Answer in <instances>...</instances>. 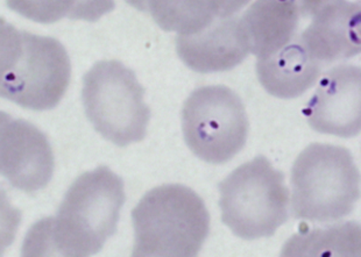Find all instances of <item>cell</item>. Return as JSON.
Returning <instances> with one entry per match:
<instances>
[{
	"label": "cell",
	"mask_w": 361,
	"mask_h": 257,
	"mask_svg": "<svg viewBox=\"0 0 361 257\" xmlns=\"http://www.w3.org/2000/svg\"><path fill=\"white\" fill-rule=\"evenodd\" d=\"M0 169L12 187L26 194L42 190L54 174V155L47 137L25 121L1 123Z\"/></svg>",
	"instance_id": "9"
},
{
	"label": "cell",
	"mask_w": 361,
	"mask_h": 257,
	"mask_svg": "<svg viewBox=\"0 0 361 257\" xmlns=\"http://www.w3.org/2000/svg\"><path fill=\"white\" fill-rule=\"evenodd\" d=\"M314 132L353 137L361 133V68L341 64L326 71L303 110Z\"/></svg>",
	"instance_id": "8"
},
{
	"label": "cell",
	"mask_w": 361,
	"mask_h": 257,
	"mask_svg": "<svg viewBox=\"0 0 361 257\" xmlns=\"http://www.w3.org/2000/svg\"><path fill=\"white\" fill-rule=\"evenodd\" d=\"M1 94L32 110H47L63 96L71 78L64 48L49 37L1 30Z\"/></svg>",
	"instance_id": "4"
},
{
	"label": "cell",
	"mask_w": 361,
	"mask_h": 257,
	"mask_svg": "<svg viewBox=\"0 0 361 257\" xmlns=\"http://www.w3.org/2000/svg\"><path fill=\"white\" fill-rule=\"evenodd\" d=\"M124 183L106 167L82 175L55 217L39 221L25 239V256H90L117 232Z\"/></svg>",
	"instance_id": "1"
},
{
	"label": "cell",
	"mask_w": 361,
	"mask_h": 257,
	"mask_svg": "<svg viewBox=\"0 0 361 257\" xmlns=\"http://www.w3.org/2000/svg\"><path fill=\"white\" fill-rule=\"evenodd\" d=\"M300 18L287 0H258L253 4L241 18L251 53L264 58L294 40Z\"/></svg>",
	"instance_id": "13"
},
{
	"label": "cell",
	"mask_w": 361,
	"mask_h": 257,
	"mask_svg": "<svg viewBox=\"0 0 361 257\" xmlns=\"http://www.w3.org/2000/svg\"><path fill=\"white\" fill-rule=\"evenodd\" d=\"M322 65L307 51L298 35L276 53L258 58L257 74L268 94L293 99L305 94L317 82Z\"/></svg>",
	"instance_id": "12"
},
{
	"label": "cell",
	"mask_w": 361,
	"mask_h": 257,
	"mask_svg": "<svg viewBox=\"0 0 361 257\" xmlns=\"http://www.w3.org/2000/svg\"><path fill=\"white\" fill-rule=\"evenodd\" d=\"M182 127L188 147L211 164L226 163L240 153L247 141V114L244 104L225 87H201L185 101Z\"/></svg>",
	"instance_id": "7"
},
{
	"label": "cell",
	"mask_w": 361,
	"mask_h": 257,
	"mask_svg": "<svg viewBox=\"0 0 361 257\" xmlns=\"http://www.w3.org/2000/svg\"><path fill=\"white\" fill-rule=\"evenodd\" d=\"M283 256H361V225L345 222L325 230H302L284 244Z\"/></svg>",
	"instance_id": "14"
},
{
	"label": "cell",
	"mask_w": 361,
	"mask_h": 257,
	"mask_svg": "<svg viewBox=\"0 0 361 257\" xmlns=\"http://www.w3.org/2000/svg\"><path fill=\"white\" fill-rule=\"evenodd\" d=\"M132 71L117 61L96 64L84 78L87 115L98 133L119 147L144 139L149 110Z\"/></svg>",
	"instance_id": "6"
},
{
	"label": "cell",
	"mask_w": 361,
	"mask_h": 257,
	"mask_svg": "<svg viewBox=\"0 0 361 257\" xmlns=\"http://www.w3.org/2000/svg\"><path fill=\"white\" fill-rule=\"evenodd\" d=\"M361 176L348 148L311 144L291 169V210L296 219L330 224L348 217L360 199Z\"/></svg>",
	"instance_id": "3"
},
{
	"label": "cell",
	"mask_w": 361,
	"mask_h": 257,
	"mask_svg": "<svg viewBox=\"0 0 361 257\" xmlns=\"http://www.w3.org/2000/svg\"><path fill=\"white\" fill-rule=\"evenodd\" d=\"M218 189L221 220L238 237H273L288 220L290 196L283 173L264 156L237 168Z\"/></svg>",
	"instance_id": "5"
},
{
	"label": "cell",
	"mask_w": 361,
	"mask_h": 257,
	"mask_svg": "<svg viewBox=\"0 0 361 257\" xmlns=\"http://www.w3.org/2000/svg\"><path fill=\"white\" fill-rule=\"evenodd\" d=\"M298 37L319 63L357 56L361 54V1L332 0Z\"/></svg>",
	"instance_id": "10"
},
{
	"label": "cell",
	"mask_w": 361,
	"mask_h": 257,
	"mask_svg": "<svg viewBox=\"0 0 361 257\" xmlns=\"http://www.w3.org/2000/svg\"><path fill=\"white\" fill-rule=\"evenodd\" d=\"M180 58L196 71L228 70L245 60L251 51L241 19H221L194 37H178Z\"/></svg>",
	"instance_id": "11"
},
{
	"label": "cell",
	"mask_w": 361,
	"mask_h": 257,
	"mask_svg": "<svg viewBox=\"0 0 361 257\" xmlns=\"http://www.w3.org/2000/svg\"><path fill=\"white\" fill-rule=\"evenodd\" d=\"M298 11L301 18L314 17L318 11L322 10L325 5L331 3L332 0H287Z\"/></svg>",
	"instance_id": "15"
},
{
	"label": "cell",
	"mask_w": 361,
	"mask_h": 257,
	"mask_svg": "<svg viewBox=\"0 0 361 257\" xmlns=\"http://www.w3.org/2000/svg\"><path fill=\"white\" fill-rule=\"evenodd\" d=\"M132 221L134 256H195L210 232L204 201L178 184L145 194L132 211Z\"/></svg>",
	"instance_id": "2"
}]
</instances>
